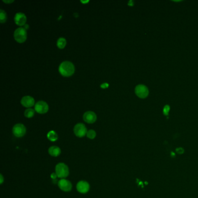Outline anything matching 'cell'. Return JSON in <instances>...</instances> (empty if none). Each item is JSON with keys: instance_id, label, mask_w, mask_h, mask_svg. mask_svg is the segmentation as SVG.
Returning <instances> with one entry per match:
<instances>
[{"instance_id": "cell-1", "label": "cell", "mask_w": 198, "mask_h": 198, "mask_svg": "<svg viewBox=\"0 0 198 198\" xmlns=\"http://www.w3.org/2000/svg\"><path fill=\"white\" fill-rule=\"evenodd\" d=\"M75 70L74 66L71 62L63 61L59 66V71L63 76H72Z\"/></svg>"}, {"instance_id": "cell-21", "label": "cell", "mask_w": 198, "mask_h": 198, "mask_svg": "<svg viewBox=\"0 0 198 198\" xmlns=\"http://www.w3.org/2000/svg\"><path fill=\"white\" fill-rule=\"evenodd\" d=\"M108 86V83H104V84H102V85H101V87H102V88H106V87H107Z\"/></svg>"}, {"instance_id": "cell-14", "label": "cell", "mask_w": 198, "mask_h": 198, "mask_svg": "<svg viewBox=\"0 0 198 198\" xmlns=\"http://www.w3.org/2000/svg\"><path fill=\"white\" fill-rule=\"evenodd\" d=\"M47 138L48 139L52 141V142H55L56 141V140H58V134H56V133L54 131L52 130L50 131L48 134H47Z\"/></svg>"}, {"instance_id": "cell-22", "label": "cell", "mask_w": 198, "mask_h": 198, "mask_svg": "<svg viewBox=\"0 0 198 198\" xmlns=\"http://www.w3.org/2000/svg\"><path fill=\"white\" fill-rule=\"evenodd\" d=\"M3 1L4 2H6V3H11V2H14V1L13 0H8V1H7V0H3Z\"/></svg>"}, {"instance_id": "cell-15", "label": "cell", "mask_w": 198, "mask_h": 198, "mask_svg": "<svg viewBox=\"0 0 198 198\" xmlns=\"http://www.w3.org/2000/svg\"><path fill=\"white\" fill-rule=\"evenodd\" d=\"M66 44V40L63 37L59 38L57 41V46L59 48H63Z\"/></svg>"}, {"instance_id": "cell-4", "label": "cell", "mask_w": 198, "mask_h": 198, "mask_svg": "<svg viewBox=\"0 0 198 198\" xmlns=\"http://www.w3.org/2000/svg\"><path fill=\"white\" fill-rule=\"evenodd\" d=\"M74 133L76 135L77 137L82 138L87 135V130L86 128V126L83 123H77L76 124V126L74 127Z\"/></svg>"}, {"instance_id": "cell-18", "label": "cell", "mask_w": 198, "mask_h": 198, "mask_svg": "<svg viewBox=\"0 0 198 198\" xmlns=\"http://www.w3.org/2000/svg\"><path fill=\"white\" fill-rule=\"evenodd\" d=\"M96 135H97L96 132L94 130H90L88 131L87 133V137L88 138H90V139H91V140L94 139L95 137H96Z\"/></svg>"}, {"instance_id": "cell-19", "label": "cell", "mask_w": 198, "mask_h": 198, "mask_svg": "<svg viewBox=\"0 0 198 198\" xmlns=\"http://www.w3.org/2000/svg\"><path fill=\"white\" fill-rule=\"evenodd\" d=\"M170 110V106L169 105H166L164 106V108L163 109V113L164 115L167 116L169 114V112Z\"/></svg>"}, {"instance_id": "cell-9", "label": "cell", "mask_w": 198, "mask_h": 198, "mask_svg": "<svg viewBox=\"0 0 198 198\" xmlns=\"http://www.w3.org/2000/svg\"><path fill=\"white\" fill-rule=\"evenodd\" d=\"M35 110L38 113H45L48 110V105L43 101H38L35 105Z\"/></svg>"}, {"instance_id": "cell-3", "label": "cell", "mask_w": 198, "mask_h": 198, "mask_svg": "<svg viewBox=\"0 0 198 198\" xmlns=\"http://www.w3.org/2000/svg\"><path fill=\"white\" fill-rule=\"evenodd\" d=\"M14 38L18 43H23L26 40L27 33L24 27L17 28L14 32Z\"/></svg>"}, {"instance_id": "cell-5", "label": "cell", "mask_w": 198, "mask_h": 198, "mask_svg": "<svg viewBox=\"0 0 198 198\" xmlns=\"http://www.w3.org/2000/svg\"><path fill=\"white\" fill-rule=\"evenodd\" d=\"M12 133L15 137L20 138L25 135L26 133V128L23 124L18 123L14 126L12 128Z\"/></svg>"}, {"instance_id": "cell-12", "label": "cell", "mask_w": 198, "mask_h": 198, "mask_svg": "<svg viewBox=\"0 0 198 198\" xmlns=\"http://www.w3.org/2000/svg\"><path fill=\"white\" fill-rule=\"evenodd\" d=\"M34 99L30 96H25L21 99V104L25 107H31L34 104Z\"/></svg>"}, {"instance_id": "cell-11", "label": "cell", "mask_w": 198, "mask_h": 198, "mask_svg": "<svg viewBox=\"0 0 198 198\" xmlns=\"http://www.w3.org/2000/svg\"><path fill=\"white\" fill-rule=\"evenodd\" d=\"M14 20L19 26L25 25L26 22V16L22 12H18L15 15Z\"/></svg>"}, {"instance_id": "cell-10", "label": "cell", "mask_w": 198, "mask_h": 198, "mask_svg": "<svg viewBox=\"0 0 198 198\" xmlns=\"http://www.w3.org/2000/svg\"><path fill=\"white\" fill-rule=\"evenodd\" d=\"M83 119L85 122L92 124L94 123L97 120V115L92 111H87L83 115Z\"/></svg>"}, {"instance_id": "cell-16", "label": "cell", "mask_w": 198, "mask_h": 198, "mask_svg": "<svg viewBox=\"0 0 198 198\" xmlns=\"http://www.w3.org/2000/svg\"><path fill=\"white\" fill-rule=\"evenodd\" d=\"M34 115V110L32 108H28L25 111V116L28 118L32 117Z\"/></svg>"}, {"instance_id": "cell-23", "label": "cell", "mask_w": 198, "mask_h": 198, "mask_svg": "<svg viewBox=\"0 0 198 198\" xmlns=\"http://www.w3.org/2000/svg\"><path fill=\"white\" fill-rule=\"evenodd\" d=\"M4 182V177L2 174H1V184H2Z\"/></svg>"}, {"instance_id": "cell-2", "label": "cell", "mask_w": 198, "mask_h": 198, "mask_svg": "<svg viewBox=\"0 0 198 198\" xmlns=\"http://www.w3.org/2000/svg\"><path fill=\"white\" fill-rule=\"evenodd\" d=\"M55 173L58 178L62 179L65 178L69 174V167L66 164L59 163L55 167Z\"/></svg>"}, {"instance_id": "cell-8", "label": "cell", "mask_w": 198, "mask_h": 198, "mask_svg": "<svg viewBox=\"0 0 198 198\" xmlns=\"http://www.w3.org/2000/svg\"><path fill=\"white\" fill-rule=\"evenodd\" d=\"M90 184L86 181H80L77 184V190L81 194L87 193L90 190Z\"/></svg>"}, {"instance_id": "cell-17", "label": "cell", "mask_w": 198, "mask_h": 198, "mask_svg": "<svg viewBox=\"0 0 198 198\" xmlns=\"http://www.w3.org/2000/svg\"><path fill=\"white\" fill-rule=\"evenodd\" d=\"M7 19V14L4 10L0 9V22L2 23L5 22Z\"/></svg>"}, {"instance_id": "cell-24", "label": "cell", "mask_w": 198, "mask_h": 198, "mask_svg": "<svg viewBox=\"0 0 198 198\" xmlns=\"http://www.w3.org/2000/svg\"><path fill=\"white\" fill-rule=\"evenodd\" d=\"M28 27H29V25H25V29H28Z\"/></svg>"}, {"instance_id": "cell-20", "label": "cell", "mask_w": 198, "mask_h": 198, "mask_svg": "<svg viewBox=\"0 0 198 198\" xmlns=\"http://www.w3.org/2000/svg\"><path fill=\"white\" fill-rule=\"evenodd\" d=\"M51 178L52 179V180H56V177H57V175H56V173H52V174H51Z\"/></svg>"}, {"instance_id": "cell-7", "label": "cell", "mask_w": 198, "mask_h": 198, "mask_svg": "<svg viewBox=\"0 0 198 198\" xmlns=\"http://www.w3.org/2000/svg\"><path fill=\"white\" fill-rule=\"evenodd\" d=\"M59 188L64 192H69L72 189L71 182L65 178L59 180L58 182Z\"/></svg>"}, {"instance_id": "cell-13", "label": "cell", "mask_w": 198, "mask_h": 198, "mask_svg": "<svg viewBox=\"0 0 198 198\" xmlns=\"http://www.w3.org/2000/svg\"><path fill=\"white\" fill-rule=\"evenodd\" d=\"M48 153L53 157H57L61 153V149L57 146H52L48 149Z\"/></svg>"}, {"instance_id": "cell-6", "label": "cell", "mask_w": 198, "mask_h": 198, "mask_svg": "<svg viewBox=\"0 0 198 198\" xmlns=\"http://www.w3.org/2000/svg\"><path fill=\"white\" fill-rule=\"evenodd\" d=\"M135 92L136 95L141 98H145L149 94L148 88L146 86L141 84L136 86Z\"/></svg>"}]
</instances>
